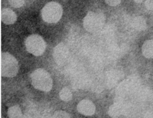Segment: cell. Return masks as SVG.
I'll use <instances>...</instances> for the list:
<instances>
[{"instance_id": "7", "label": "cell", "mask_w": 153, "mask_h": 118, "mask_svg": "<svg viewBox=\"0 0 153 118\" xmlns=\"http://www.w3.org/2000/svg\"><path fill=\"white\" fill-rule=\"evenodd\" d=\"M53 56L54 61L57 64H64L69 56V52L66 46L62 43L56 45L53 50Z\"/></svg>"}, {"instance_id": "20", "label": "cell", "mask_w": 153, "mask_h": 118, "mask_svg": "<svg viewBox=\"0 0 153 118\" xmlns=\"http://www.w3.org/2000/svg\"><path fill=\"white\" fill-rule=\"evenodd\" d=\"M145 7L148 10H153V0H146L145 2Z\"/></svg>"}, {"instance_id": "15", "label": "cell", "mask_w": 153, "mask_h": 118, "mask_svg": "<svg viewBox=\"0 0 153 118\" xmlns=\"http://www.w3.org/2000/svg\"><path fill=\"white\" fill-rule=\"evenodd\" d=\"M59 97L63 101H69L72 98L71 90L67 87H63L59 92Z\"/></svg>"}, {"instance_id": "17", "label": "cell", "mask_w": 153, "mask_h": 118, "mask_svg": "<svg viewBox=\"0 0 153 118\" xmlns=\"http://www.w3.org/2000/svg\"><path fill=\"white\" fill-rule=\"evenodd\" d=\"M9 4L14 8L22 7L25 4V0H8Z\"/></svg>"}, {"instance_id": "8", "label": "cell", "mask_w": 153, "mask_h": 118, "mask_svg": "<svg viewBox=\"0 0 153 118\" xmlns=\"http://www.w3.org/2000/svg\"><path fill=\"white\" fill-rule=\"evenodd\" d=\"M77 110L79 113L83 115L91 116L94 113L96 107L91 101L88 99H84L78 103Z\"/></svg>"}, {"instance_id": "21", "label": "cell", "mask_w": 153, "mask_h": 118, "mask_svg": "<svg viewBox=\"0 0 153 118\" xmlns=\"http://www.w3.org/2000/svg\"><path fill=\"white\" fill-rule=\"evenodd\" d=\"M136 2H137V3H140V2H141L142 1V0H134Z\"/></svg>"}, {"instance_id": "16", "label": "cell", "mask_w": 153, "mask_h": 118, "mask_svg": "<svg viewBox=\"0 0 153 118\" xmlns=\"http://www.w3.org/2000/svg\"><path fill=\"white\" fill-rule=\"evenodd\" d=\"M51 118H70L68 113L64 111H57L53 115Z\"/></svg>"}, {"instance_id": "13", "label": "cell", "mask_w": 153, "mask_h": 118, "mask_svg": "<svg viewBox=\"0 0 153 118\" xmlns=\"http://www.w3.org/2000/svg\"><path fill=\"white\" fill-rule=\"evenodd\" d=\"M9 118H22L23 114L20 107L18 105H14L10 107L7 111Z\"/></svg>"}, {"instance_id": "2", "label": "cell", "mask_w": 153, "mask_h": 118, "mask_svg": "<svg viewBox=\"0 0 153 118\" xmlns=\"http://www.w3.org/2000/svg\"><path fill=\"white\" fill-rule=\"evenodd\" d=\"M19 70L17 59L8 52H2L1 56V73L4 77H15Z\"/></svg>"}, {"instance_id": "4", "label": "cell", "mask_w": 153, "mask_h": 118, "mask_svg": "<svg viewBox=\"0 0 153 118\" xmlns=\"http://www.w3.org/2000/svg\"><path fill=\"white\" fill-rule=\"evenodd\" d=\"M26 50L35 56H41L46 49V43L44 38L38 34L28 36L25 41Z\"/></svg>"}, {"instance_id": "9", "label": "cell", "mask_w": 153, "mask_h": 118, "mask_svg": "<svg viewBox=\"0 0 153 118\" xmlns=\"http://www.w3.org/2000/svg\"><path fill=\"white\" fill-rule=\"evenodd\" d=\"M1 21L6 25L14 24L17 19L16 13L10 8H4L1 10Z\"/></svg>"}, {"instance_id": "18", "label": "cell", "mask_w": 153, "mask_h": 118, "mask_svg": "<svg viewBox=\"0 0 153 118\" xmlns=\"http://www.w3.org/2000/svg\"><path fill=\"white\" fill-rule=\"evenodd\" d=\"M140 95L142 96L143 98L145 99H149L151 98L152 96V93L151 92V90H150L148 89H142L140 92Z\"/></svg>"}, {"instance_id": "3", "label": "cell", "mask_w": 153, "mask_h": 118, "mask_svg": "<svg viewBox=\"0 0 153 118\" xmlns=\"http://www.w3.org/2000/svg\"><path fill=\"white\" fill-rule=\"evenodd\" d=\"M63 9L61 5L54 1L46 4L41 11L42 20L48 23H57L62 16Z\"/></svg>"}, {"instance_id": "11", "label": "cell", "mask_w": 153, "mask_h": 118, "mask_svg": "<svg viewBox=\"0 0 153 118\" xmlns=\"http://www.w3.org/2000/svg\"><path fill=\"white\" fill-rule=\"evenodd\" d=\"M123 105L122 103L120 101L115 102L113 105L110 106L108 110V114L112 118H118L122 113Z\"/></svg>"}, {"instance_id": "19", "label": "cell", "mask_w": 153, "mask_h": 118, "mask_svg": "<svg viewBox=\"0 0 153 118\" xmlns=\"http://www.w3.org/2000/svg\"><path fill=\"white\" fill-rule=\"evenodd\" d=\"M121 0H105L106 4L110 6H116L121 2Z\"/></svg>"}, {"instance_id": "12", "label": "cell", "mask_w": 153, "mask_h": 118, "mask_svg": "<svg viewBox=\"0 0 153 118\" xmlns=\"http://www.w3.org/2000/svg\"><path fill=\"white\" fill-rule=\"evenodd\" d=\"M143 56L147 58H153V40L146 41L142 48Z\"/></svg>"}, {"instance_id": "14", "label": "cell", "mask_w": 153, "mask_h": 118, "mask_svg": "<svg viewBox=\"0 0 153 118\" xmlns=\"http://www.w3.org/2000/svg\"><path fill=\"white\" fill-rule=\"evenodd\" d=\"M133 25L138 31H143L146 28V20L141 16H137L134 19Z\"/></svg>"}, {"instance_id": "10", "label": "cell", "mask_w": 153, "mask_h": 118, "mask_svg": "<svg viewBox=\"0 0 153 118\" xmlns=\"http://www.w3.org/2000/svg\"><path fill=\"white\" fill-rule=\"evenodd\" d=\"M123 77V73L119 70H113L107 74L106 84L109 87L115 86Z\"/></svg>"}, {"instance_id": "5", "label": "cell", "mask_w": 153, "mask_h": 118, "mask_svg": "<svg viewBox=\"0 0 153 118\" xmlns=\"http://www.w3.org/2000/svg\"><path fill=\"white\" fill-rule=\"evenodd\" d=\"M105 22V17L100 13L90 11L85 16L83 25L85 29L90 32H95L100 30Z\"/></svg>"}, {"instance_id": "1", "label": "cell", "mask_w": 153, "mask_h": 118, "mask_svg": "<svg viewBox=\"0 0 153 118\" xmlns=\"http://www.w3.org/2000/svg\"><path fill=\"white\" fill-rule=\"evenodd\" d=\"M32 86L42 92H49L53 87V80L49 72L43 68L35 69L30 75Z\"/></svg>"}, {"instance_id": "6", "label": "cell", "mask_w": 153, "mask_h": 118, "mask_svg": "<svg viewBox=\"0 0 153 118\" xmlns=\"http://www.w3.org/2000/svg\"><path fill=\"white\" fill-rule=\"evenodd\" d=\"M139 81L136 77H131L123 81L117 87L116 92L118 95H124L138 87Z\"/></svg>"}]
</instances>
